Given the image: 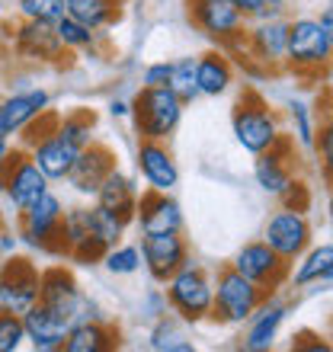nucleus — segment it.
Segmentation results:
<instances>
[{
	"label": "nucleus",
	"mask_w": 333,
	"mask_h": 352,
	"mask_svg": "<svg viewBox=\"0 0 333 352\" xmlns=\"http://www.w3.org/2000/svg\"><path fill=\"white\" fill-rule=\"evenodd\" d=\"M333 263V243H317L308 247L301 256L295 260V269L288 272V282L295 288H308V285H321L324 272Z\"/></svg>",
	"instance_id": "28"
},
{
	"label": "nucleus",
	"mask_w": 333,
	"mask_h": 352,
	"mask_svg": "<svg viewBox=\"0 0 333 352\" xmlns=\"http://www.w3.org/2000/svg\"><path fill=\"white\" fill-rule=\"evenodd\" d=\"M100 263L106 266V272H112V276H135V272L141 269V247L119 241L103 253Z\"/></svg>",
	"instance_id": "33"
},
{
	"label": "nucleus",
	"mask_w": 333,
	"mask_h": 352,
	"mask_svg": "<svg viewBox=\"0 0 333 352\" xmlns=\"http://www.w3.org/2000/svg\"><path fill=\"white\" fill-rule=\"evenodd\" d=\"M135 167H138L141 179L148 183V189L173 192L176 186H180V167H176V160H173V154H170V148H166V141L138 138Z\"/></svg>",
	"instance_id": "16"
},
{
	"label": "nucleus",
	"mask_w": 333,
	"mask_h": 352,
	"mask_svg": "<svg viewBox=\"0 0 333 352\" xmlns=\"http://www.w3.org/2000/svg\"><path fill=\"white\" fill-rule=\"evenodd\" d=\"M61 243H65L67 256H71V250H74L77 243H83L87 237H90V214H87V208L83 205H77V208H65V214H61Z\"/></svg>",
	"instance_id": "36"
},
{
	"label": "nucleus",
	"mask_w": 333,
	"mask_h": 352,
	"mask_svg": "<svg viewBox=\"0 0 333 352\" xmlns=\"http://www.w3.org/2000/svg\"><path fill=\"white\" fill-rule=\"evenodd\" d=\"M166 305L183 324H202L212 317V295H215V278L208 276V269L202 263H195L193 256L176 269L173 276L164 282Z\"/></svg>",
	"instance_id": "1"
},
{
	"label": "nucleus",
	"mask_w": 333,
	"mask_h": 352,
	"mask_svg": "<svg viewBox=\"0 0 333 352\" xmlns=\"http://www.w3.org/2000/svg\"><path fill=\"white\" fill-rule=\"evenodd\" d=\"M231 3L241 10L247 19H257L259 13H263V7H266V0H231Z\"/></svg>",
	"instance_id": "44"
},
{
	"label": "nucleus",
	"mask_w": 333,
	"mask_h": 352,
	"mask_svg": "<svg viewBox=\"0 0 333 352\" xmlns=\"http://www.w3.org/2000/svg\"><path fill=\"white\" fill-rule=\"evenodd\" d=\"M109 116L112 119H131V100H112Z\"/></svg>",
	"instance_id": "47"
},
{
	"label": "nucleus",
	"mask_w": 333,
	"mask_h": 352,
	"mask_svg": "<svg viewBox=\"0 0 333 352\" xmlns=\"http://www.w3.org/2000/svg\"><path fill=\"white\" fill-rule=\"evenodd\" d=\"M87 214H90V234H93V237H100L106 247L119 243L122 237H125V231H129V224L122 221V218H116L112 212L100 208L96 202L87 205Z\"/></svg>",
	"instance_id": "32"
},
{
	"label": "nucleus",
	"mask_w": 333,
	"mask_h": 352,
	"mask_svg": "<svg viewBox=\"0 0 333 352\" xmlns=\"http://www.w3.org/2000/svg\"><path fill=\"white\" fill-rule=\"evenodd\" d=\"M0 195H3V179H0Z\"/></svg>",
	"instance_id": "53"
},
{
	"label": "nucleus",
	"mask_w": 333,
	"mask_h": 352,
	"mask_svg": "<svg viewBox=\"0 0 333 352\" xmlns=\"http://www.w3.org/2000/svg\"><path fill=\"white\" fill-rule=\"evenodd\" d=\"M122 346L119 327L109 320H74L65 336V349L61 352H109Z\"/></svg>",
	"instance_id": "25"
},
{
	"label": "nucleus",
	"mask_w": 333,
	"mask_h": 352,
	"mask_svg": "<svg viewBox=\"0 0 333 352\" xmlns=\"http://www.w3.org/2000/svg\"><path fill=\"white\" fill-rule=\"evenodd\" d=\"M61 214H65V202L48 189L39 202H32L26 212L17 214L19 221V241L29 250H42L48 256H67L65 243H61Z\"/></svg>",
	"instance_id": "6"
},
{
	"label": "nucleus",
	"mask_w": 333,
	"mask_h": 352,
	"mask_svg": "<svg viewBox=\"0 0 333 352\" xmlns=\"http://www.w3.org/2000/svg\"><path fill=\"white\" fill-rule=\"evenodd\" d=\"M48 109H52V93L42 90V87L10 93L0 100V135H7L10 141L19 138V131Z\"/></svg>",
	"instance_id": "18"
},
{
	"label": "nucleus",
	"mask_w": 333,
	"mask_h": 352,
	"mask_svg": "<svg viewBox=\"0 0 333 352\" xmlns=\"http://www.w3.org/2000/svg\"><path fill=\"white\" fill-rule=\"evenodd\" d=\"M231 131H234V141H237L247 154H253V157L263 154V151H272L276 141L282 138L279 116L269 109V102L253 90L244 93L241 102L234 106Z\"/></svg>",
	"instance_id": "4"
},
{
	"label": "nucleus",
	"mask_w": 333,
	"mask_h": 352,
	"mask_svg": "<svg viewBox=\"0 0 333 352\" xmlns=\"http://www.w3.org/2000/svg\"><path fill=\"white\" fill-rule=\"evenodd\" d=\"M234 84V65L228 52L215 48V52H205V55L195 58V87H199V96H224Z\"/></svg>",
	"instance_id": "26"
},
{
	"label": "nucleus",
	"mask_w": 333,
	"mask_h": 352,
	"mask_svg": "<svg viewBox=\"0 0 333 352\" xmlns=\"http://www.w3.org/2000/svg\"><path fill=\"white\" fill-rule=\"evenodd\" d=\"M317 23H321V26H324L327 38H330V42H333V13H330V10H324V13H321V16H317Z\"/></svg>",
	"instance_id": "48"
},
{
	"label": "nucleus",
	"mask_w": 333,
	"mask_h": 352,
	"mask_svg": "<svg viewBox=\"0 0 333 352\" xmlns=\"http://www.w3.org/2000/svg\"><path fill=\"white\" fill-rule=\"evenodd\" d=\"M138 311H141L144 320H158V317H164L166 311H170V305H166V292L164 288H148V292L141 295Z\"/></svg>",
	"instance_id": "41"
},
{
	"label": "nucleus",
	"mask_w": 333,
	"mask_h": 352,
	"mask_svg": "<svg viewBox=\"0 0 333 352\" xmlns=\"http://www.w3.org/2000/svg\"><path fill=\"white\" fill-rule=\"evenodd\" d=\"M170 71H173V61H154V65L144 67L141 87H166L170 84Z\"/></svg>",
	"instance_id": "42"
},
{
	"label": "nucleus",
	"mask_w": 333,
	"mask_h": 352,
	"mask_svg": "<svg viewBox=\"0 0 333 352\" xmlns=\"http://www.w3.org/2000/svg\"><path fill=\"white\" fill-rule=\"evenodd\" d=\"M93 129H96V116H93L90 109H74L71 116L58 119V135H65L77 148H87V144H90Z\"/></svg>",
	"instance_id": "34"
},
{
	"label": "nucleus",
	"mask_w": 333,
	"mask_h": 352,
	"mask_svg": "<svg viewBox=\"0 0 333 352\" xmlns=\"http://www.w3.org/2000/svg\"><path fill=\"white\" fill-rule=\"evenodd\" d=\"M96 205L122 218L125 224H135V212H138V183L129 173H122L119 167H112L109 176L96 189Z\"/></svg>",
	"instance_id": "23"
},
{
	"label": "nucleus",
	"mask_w": 333,
	"mask_h": 352,
	"mask_svg": "<svg viewBox=\"0 0 333 352\" xmlns=\"http://www.w3.org/2000/svg\"><path fill=\"white\" fill-rule=\"evenodd\" d=\"M13 52L17 58L39 61V65H58L67 58V48L55 32V23H39V19H23L13 32Z\"/></svg>",
	"instance_id": "14"
},
{
	"label": "nucleus",
	"mask_w": 333,
	"mask_h": 352,
	"mask_svg": "<svg viewBox=\"0 0 333 352\" xmlns=\"http://www.w3.org/2000/svg\"><path fill=\"white\" fill-rule=\"evenodd\" d=\"M324 71H327V87H324V90H327V93H333V58H330V65H327Z\"/></svg>",
	"instance_id": "50"
},
{
	"label": "nucleus",
	"mask_w": 333,
	"mask_h": 352,
	"mask_svg": "<svg viewBox=\"0 0 333 352\" xmlns=\"http://www.w3.org/2000/svg\"><path fill=\"white\" fill-rule=\"evenodd\" d=\"M186 102L170 87H141L131 100V122L138 138L166 141L183 122Z\"/></svg>",
	"instance_id": "2"
},
{
	"label": "nucleus",
	"mask_w": 333,
	"mask_h": 352,
	"mask_svg": "<svg viewBox=\"0 0 333 352\" xmlns=\"http://www.w3.org/2000/svg\"><path fill=\"white\" fill-rule=\"evenodd\" d=\"M186 260H189V243H186L183 231L141 234V266L148 269V276L158 285H164Z\"/></svg>",
	"instance_id": "12"
},
{
	"label": "nucleus",
	"mask_w": 333,
	"mask_h": 352,
	"mask_svg": "<svg viewBox=\"0 0 333 352\" xmlns=\"http://www.w3.org/2000/svg\"><path fill=\"white\" fill-rule=\"evenodd\" d=\"M39 266L26 256H7L0 266V307L13 314H26L39 301Z\"/></svg>",
	"instance_id": "10"
},
{
	"label": "nucleus",
	"mask_w": 333,
	"mask_h": 352,
	"mask_svg": "<svg viewBox=\"0 0 333 352\" xmlns=\"http://www.w3.org/2000/svg\"><path fill=\"white\" fill-rule=\"evenodd\" d=\"M231 266L241 276H247L250 282H257L259 288H266V292H279L288 282V272H292V263L282 260L266 241L244 243L237 256L231 260Z\"/></svg>",
	"instance_id": "9"
},
{
	"label": "nucleus",
	"mask_w": 333,
	"mask_h": 352,
	"mask_svg": "<svg viewBox=\"0 0 333 352\" xmlns=\"http://www.w3.org/2000/svg\"><path fill=\"white\" fill-rule=\"evenodd\" d=\"M321 282H327V285H333V263H330V269H327V272H324V278H321Z\"/></svg>",
	"instance_id": "51"
},
{
	"label": "nucleus",
	"mask_w": 333,
	"mask_h": 352,
	"mask_svg": "<svg viewBox=\"0 0 333 352\" xmlns=\"http://www.w3.org/2000/svg\"><path fill=\"white\" fill-rule=\"evenodd\" d=\"M269 292L259 288L257 282H250L247 276H241L234 266H224L218 269L215 276V295H212V317L215 324H224V327H244L247 317L263 305V298Z\"/></svg>",
	"instance_id": "3"
},
{
	"label": "nucleus",
	"mask_w": 333,
	"mask_h": 352,
	"mask_svg": "<svg viewBox=\"0 0 333 352\" xmlns=\"http://www.w3.org/2000/svg\"><path fill=\"white\" fill-rule=\"evenodd\" d=\"M48 186H52V179L39 170V164L29 157V151L13 148L10 167L3 173V199L13 205V212H26L29 205L48 192Z\"/></svg>",
	"instance_id": "8"
},
{
	"label": "nucleus",
	"mask_w": 333,
	"mask_h": 352,
	"mask_svg": "<svg viewBox=\"0 0 333 352\" xmlns=\"http://www.w3.org/2000/svg\"><path fill=\"white\" fill-rule=\"evenodd\" d=\"M67 3V16L80 19L83 26H90L93 32L116 26L122 19V7L125 0H65Z\"/></svg>",
	"instance_id": "27"
},
{
	"label": "nucleus",
	"mask_w": 333,
	"mask_h": 352,
	"mask_svg": "<svg viewBox=\"0 0 333 352\" xmlns=\"http://www.w3.org/2000/svg\"><path fill=\"white\" fill-rule=\"evenodd\" d=\"M170 90L180 96V100L189 106V102L199 100V87H195V58L183 55L173 61V71H170Z\"/></svg>",
	"instance_id": "35"
},
{
	"label": "nucleus",
	"mask_w": 333,
	"mask_h": 352,
	"mask_svg": "<svg viewBox=\"0 0 333 352\" xmlns=\"http://www.w3.org/2000/svg\"><path fill=\"white\" fill-rule=\"evenodd\" d=\"M288 10V0H266V7H263V13H259L257 19H272V16H286Z\"/></svg>",
	"instance_id": "45"
},
{
	"label": "nucleus",
	"mask_w": 333,
	"mask_h": 352,
	"mask_svg": "<svg viewBox=\"0 0 333 352\" xmlns=\"http://www.w3.org/2000/svg\"><path fill=\"white\" fill-rule=\"evenodd\" d=\"M112 167H116V154H112L109 144L90 141V144L77 154L74 167H71V173H67L65 183L71 186L77 195H96L100 183L109 176Z\"/></svg>",
	"instance_id": "21"
},
{
	"label": "nucleus",
	"mask_w": 333,
	"mask_h": 352,
	"mask_svg": "<svg viewBox=\"0 0 333 352\" xmlns=\"http://www.w3.org/2000/svg\"><path fill=\"white\" fill-rule=\"evenodd\" d=\"M244 48L250 52L253 61L263 67H279L286 65V48H288V19L272 16V19H257V26H247L244 36Z\"/></svg>",
	"instance_id": "17"
},
{
	"label": "nucleus",
	"mask_w": 333,
	"mask_h": 352,
	"mask_svg": "<svg viewBox=\"0 0 333 352\" xmlns=\"http://www.w3.org/2000/svg\"><path fill=\"white\" fill-rule=\"evenodd\" d=\"M17 10L23 19H39V23H58L67 13L65 0H17Z\"/></svg>",
	"instance_id": "37"
},
{
	"label": "nucleus",
	"mask_w": 333,
	"mask_h": 352,
	"mask_svg": "<svg viewBox=\"0 0 333 352\" xmlns=\"http://www.w3.org/2000/svg\"><path fill=\"white\" fill-rule=\"evenodd\" d=\"M333 42L327 38L324 26L317 16H295L288 19V48H286V65L298 77H317L330 65Z\"/></svg>",
	"instance_id": "5"
},
{
	"label": "nucleus",
	"mask_w": 333,
	"mask_h": 352,
	"mask_svg": "<svg viewBox=\"0 0 333 352\" xmlns=\"http://www.w3.org/2000/svg\"><path fill=\"white\" fill-rule=\"evenodd\" d=\"M189 19L222 52H237L244 45L250 23L231 0H189Z\"/></svg>",
	"instance_id": "7"
},
{
	"label": "nucleus",
	"mask_w": 333,
	"mask_h": 352,
	"mask_svg": "<svg viewBox=\"0 0 333 352\" xmlns=\"http://www.w3.org/2000/svg\"><path fill=\"white\" fill-rule=\"evenodd\" d=\"M148 346L154 352H193L195 346L183 336V320L166 311L164 317L151 320V333H148Z\"/></svg>",
	"instance_id": "29"
},
{
	"label": "nucleus",
	"mask_w": 333,
	"mask_h": 352,
	"mask_svg": "<svg viewBox=\"0 0 333 352\" xmlns=\"http://www.w3.org/2000/svg\"><path fill=\"white\" fill-rule=\"evenodd\" d=\"M17 243H19V234L0 231V256H13V253H17Z\"/></svg>",
	"instance_id": "46"
},
{
	"label": "nucleus",
	"mask_w": 333,
	"mask_h": 352,
	"mask_svg": "<svg viewBox=\"0 0 333 352\" xmlns=\"http://www.w3.org/2000/svg\"><path fill=\"white\" fill-rule=\"evenodd\" d=\"M286 317H288V305L282 298H276V292H269V295L263 298V305L247 317V330H244L241 349L244 352H266L269 346L276 343Z\"/></svg>",
	"instance_id": "19"
},
{
	"label": "nucleus",
	"mask_w": 333,
	"mask_h": 352,
	"mask_svg": "<svg viewBox=\"0 0 333 352\" xmlns=\"http://www.w3.org/2000/svg\"><path fill=\"white\" fill-rule=\"evenodd\" d=\"M282 205H288V208H298V212H305V208H308V189H305V183H292V189L282 195Z\"/></svg>",
	"instance_id": "43"
},
{
	"label": "nucleus",
	"mask_w": 333,
	"mask_h": 352,
	"mask_svg": "<svg viewBox=\"0 0 333 352\" xmlns=\"http://www.w3.org/2000/svg\"><path fill=\"white\" fill-rule=\"evenodd\" d=\"M83 292L77 285L74 272L67 266H48L39 276V305H45L48 311H55L58 317H65L67 324H74L80 317Z\"/></svg>",
	"instance_id": "13"
},
{
	"label": "nucleus",
	"mask_w": 333,
	"mask_h": 352,
	"mask_svg": "<svg viewBox=\"0 0 333 352\" xmlns=\"http://www.w3.org/2000/svg\"><path fill=\"white\" fill-rule=\"evenodd\" d=\"M55 32L67 52H96V45L103 42V32H93L90 26H83L80 19L67 16V13L55 23Z\"/></svg>",
	"instance_id": "30"
},
{
	"label": "nucleus",
	"mask_w": 333,
	"mask_h": 352,
	"mask_svg": "<svg viewBox=\"0 0 333 352\" xmlns=\"http://www.w3.org/2000/svg\"><path fill=\"white\" fill-rule=\"evenodd\" d=\"M327 10H330V13H333V0H330V3H327Z\"/></svg>",
	"instance_id": "52"
},
{
	"label": "nucleus",
	"mask_w": 333,
	"mask_h": 352,
	"mask_svg": "<svg viewBox=\"0 0 333 352\" xmlns=\"http://www.w3.org/2000/svg\"><path fill=\"white\" fill-rule=\"evenodd\" d=\"M58 119H61V116H55V112L48 109V112H42V116H39L36 122H29L26 129L19 131V141H23V151H29L32 148V144H36V141H42L48 135V131H55L58 129Z\"/></svg>",
	"instance_id": "40"
},
{
	"label": "nucleus",
	"mask_w": 333,
	"mask_h": 352,
	"mask_svg": "<svg viewBox=\"0 0 333 352\" xmlns=\"http://www.w3.org/2000/svg\"><path fill=\"white\" fill-rule=\"evenodd\" d=\"M292 148H295L292 135H282V138L276 141V148L263 151V154H257V160H253V179H257L259 189L266 195H272V199H282V195L292 189V183H295Z\"/></svg>",
	"instance_id": "15"
},
{
	"label": "nucleus",
	"mask_w": 333,
	"mask_h": 352,
	"mask_svg": "<svg viewBox=\"0 0 333 352\" xmlns=\"http://www.w3.org/2000/svg\"><path fill=\"white\" fill-rule=\"evenodd\" d=\"M80 151L83 148L71 144V141H67L65 135H58V129H55L29 148V157L36 160L39 170H42L52 183H61V179H67V173H71V167H74V160Z\"/></svg>",
	"instance_id": "24"
},
{
	"label": "nucleus",
	"mask_w": 333,
	"mask_h": 352,
	"mask_svg": "<svg viewBox=\"0 0 333 352\" xmlns=\"http://www.w3.org/2000/svg\"><path fill=\"white\" fill-rule=\"evenodd\" d=\"M314 151H317V157H321V173H324L327 186L333 189V119H327L324 125H317Z\"/></svg>",
	"instance_id": "39"
},
{
	"label": "nucleus",
	"mask_w": 333,
	"mask_h": 352,
	"mask_svg": "<svg viewBox=\"0 0 333 352\" xmlns=\"http://www.w3.org/2000/svg\"><path fill=\"white\" fill-rule=\"evenodd\" d=\"M263 241L286 263H295L311 247V221L305 212L282 205L276 214H269L266 228H263Z\"/></svg>",
	"instance_id": "11"
},
{
	"label": "nucleus",
	"mask_w": 333,
	"mask_h": 352,
	"mask_svg": "<svg viewBox=\"0 0 333 352\" xmlns=\"http://www.w3.org/2000/svg\"><path fill=\"white\" fill-rule=\"evenodd\" d=\"M23 317V327H26V343L36 352H61L65 349V336L71 330L65 317H58L55 311H48L45 305H32Z\"/></svg>",
	"instance_id": "22"
},
{
	"label": "nucleus",
	"mask_w": 333,
	"mask_h": 352,
	"mask_svg": "<svg viewBox=\"0 0 333 352\" xmlns=\"http://www.w3.org/2000/svg\"><path fill=\"white\" fill-rule=\"evenodd\" d=\"M135 224L141 234H170L183 231V208L170 192H158V189H144L138 192V212H135Z\"/></svg>",
	"instance_id": "20"
},
{
	"label": "nucleus",
	"mask_w": 333,
	"mask_h": 352,
	"mask_svg": "<svg viewBox=\"0 0 333 352\" xmlns=\"http://www.w3.org/2000/svg\"><path fill=\"white\" fill-rule=\"evenodd\" d=\"M23 343H26V327H23V317L0 307V352H17Z\"/></svg>",
	"instance_id": "38"
},
{
	"label": "nucleus",
	"mask_w": 333,
	"mask_h": 352,
	"mask_svg": "<svg viewBox=\"0 0 333 352\" xmlns=\"http://www.w3.org/2000/svg\"><path fill=\"white\" fill-rule=\"evenodd\" d=\"M288 119H292V141L298 148L314 151L317 141V116L311 109V102L305 100H292L288 102Z\"/></svg>",
	"instance_id": "31"
},
{
	"label": "nucleus",
	"mask_w": 333,
	"mask_h": 352,
	"mask_svg": "<svg viewBox=\"0 0 333 352\" xmlns=\"http://www.w3.org/2000/svg\"><path fill=\"white\" fill-rule=\"evenodd\" d=\"M321 102H324L327 119H333V93H327V90H324V96H321Z\"/></svg>",
	"instance_id": "49"
}]
</instances>
